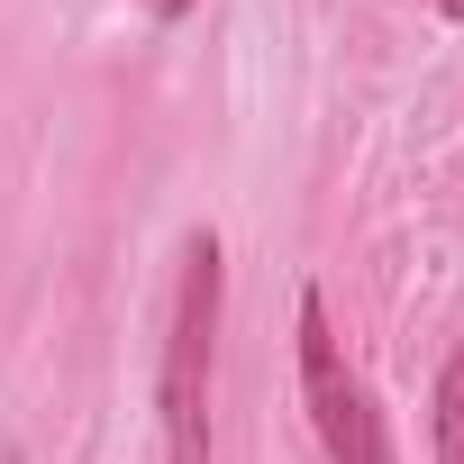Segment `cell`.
<instances>
[{
  "mask_svg": "<svg viewBox=\"0 0 464 464\" xmlns=\"http://www.w3.org/2000/svg\"><path fill=\"white\" fill-rule=\"evenodd\" d=\"M218 301L227 265L218 237H182L173 274V319H164V373H155V419H164V464H209V373H218Z\"/></svg>",
  "mask_w": 464,
  "mask_h": 464,
  "instance_id": "1",
  "label": "cell"
},
{
  "mask_svg": "<svg viewBox=\"0 0 464 464\" xmlns=\"http://www.w3.org/2000/svg\"><path fill=\"white\" fill-rule=\"evenodd\" d=\"M301 401H310V428H319L328 464H401V455H392V428H382L364 373L346 364V346H337L319 292H301Z\"/></svg>",
  "mask_w": 464,
  "mask_h": 464,
  "instance_id": "2",
  "label": "cell"
},
{
  "mask_svg": "<svg viewBox=\"0 0 464 464\" xmlns=\"http://www.w3.org/2000/svg\"><path fill=\"white\" fill-rule=\"evenodd\" d=\"M437 464H464V346L446 355V373H437Z\"/></svg>",
  "mask_w": 464,
  "mask_h": 464,
  "instance_id": "3",
  "label": "cell"
},
{
  "mask_svg": "<svg viewBox=\"0 0 464 464\" xmlns=\"http://www.w3.org/2000/svg\"><path fill=\"white\" fill-rule=\"evenodd\" d=\"M182 10H191V0H155V19H182Z\"/></svg>",
  "mask_w": 464,
  "mask_h": 464,
  "instance_id": "4",
  "label": "cell"
},
{
  "mask_svg": "<svg viewBox=\"0 0 464 464\" xmlns=\"http://www.w3.org/2000/svg\"><path fill=\"white\" fill-rule=\"evenodd\" d=\"M446 19H464V0H446Z\"/></svg>",
  "mask_w": 464,
  "mask_h": 464,
  "instance_id": "5",
  "label": "cell"
},
{
  "mask_svg": "<svg viewBox=\"0 0 464 464\" xmlns=\"http://www.w3.org/2000/svg\"><path fill=\"white\" fill-rule=\"evenodd\" d=\"M0 464H19V455H0Z\"/></svg>",
  "mask_w": 464,
  "mask_h": 464,
  "instance_id": "6",
  "label": "cell"
}]
</instances>
